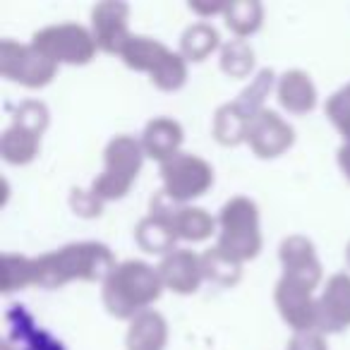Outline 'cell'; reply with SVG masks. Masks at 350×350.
I'll list each match as a JSON object with an SVG mask.
<instances>
[{"label": "cell", "mask_w": 350, "mask_h": 350, "mask_svg": "<svg viewBox=\"0 0 350 350\" xmlns=\"http://www.w3.org/2000/svg\"><path fill=\"white\" fill-rule=\"evenodd\" d=\"M116 257L103 243H72L34 259V286L60 288L70 281H106Z\"/></svg>", "instance_id": "1"}, {"label": "cell", "mask_w": 350, "mask_h": 350, "mask_svg": "<svg viewBox=\"0 0 350 350\" xmlns=\"http://www.w3.org/2000/svg\"><path fill=\"white\" fill-rule=\"evenodd\" d=\"M163 293L159 269L139 259L120 262L103 281V305L118 319H135L149 310Z\"/></svg>", "instance_id": "2"}, {"label": "cell", "mask_w": 350, "mask_h": 350, "mask_svg": "<svg viewBox=\"0 0 350 350\" xmlns=\"http://www.w3.org/2000/svg\"><path fill=\"white\" fill-rule=\"evenodd\" d=\"M120 58L130 70L149 75L151 84L161 92H175L187 79V60L149 36H132Z\"/></svg>", "instance_id": "3"}, {"label": "cell", "mask_w": 350, "mask_h": 350, "mask_svg": "<svg viewBox=\"0 0 350 350\" xmlns=\"http://www.w3.org/2000/svg\"><path fill=\"white\" fill-rule=\"evenodd\" d=\"M216 247L235 262L254 259L262 250L259 209L247 197H233L219 214V243Z\"/></svg>", "instance_id": "4"}, {"label": "cell", "mask_w": 350, "mask_h": 350, "mask_svg": "<svg viewBox=\"0 0 350 350\" xmlns=\"http://www.w3.org/2000/svg\"><path fill=\"white\" fill-rule=\"evenodd\" d=\"M144 149L142 142L135 139L130 135H118L108 142L106 146V165L103 173L92 183V192L101 202H113L120 200L130 192L132 183L137 180V175L144 163Z\"/></svg>", "instance_id": "5"}, {"label": "cell", "mask_w": 350, "mask_h": 350, "mask_svg": "<svg viewBox=\"0 0 350 350\" xmlns=\"http://www.w3.org/2000/svg\"><path fill=\"white\" fill-rule=\"evenodd\" d=\"M31 46L39 49L55 65H87L96 55V39L82 25H53L36 31Z\"/></svg>", "instance_id": "6"}, {"label": "cell", "mask_w": 350, "mask_h": 350, "mask_svg": "<svg viewBox=\"0 0 350 350\" xmlns=\"http://www.w3.org/2000/svg\"><path fill=\"white\" fill-rule=\"evenodd\" d=\"M161 180L170 200L187 204L214 185V168L195 154H178L175 159L161 163Z\"/></svg>", "instance_id": "7"}, {"label": "cell", "mask_w": 350, "mask_h": 350, "mask_svg": "<svg viewBox=\"0 0 350 350\" xmlns=\"http://www.w3.org/2000/svg\"><path fill=\"white\" fill-rule=\"evenodd\" d=\"M55 72H58V65L31 44H17L10 39L0 44V75L10 82L41 89L53 82Z\"/></svg>", "instance_id": "8"}, {"label": "cell", "mask_w": 350, "mask_h": 350, "mask_svg": "<svg viewBox=\"0 0 350 350\" xmlns=\"http://www.w3.org/2000/svg\"><path fill=\"white\" fill-rule=\"evenodd\" d=\"M273 300L281 312L283 321L293 329V334L300 331H319V297H314V288L305 286L300 281H293L288 276H281L276 283Z\"/></svg>", "instance_id": "9"}, {"label": "cell", "mask_w": 350, "mask_h": 350, "mask_svg": "<svg viewBox=\"0 0 350 350\" xmlns=\"http://www.w3.org/2000/svg\"><path fill=\"white\" fill-rule=\"evenodd\" d=\"M178 202H173L163 190L151 200V209L144 219L137 224L135 240L144 252L149 254H170L178 243V233L173 228V209Z\"/></svg>", "instance_id": "10"}, {"label": "cell", "mask_w": 350, "mask_h": 350, "mask_svg": "<svg viewBox=\"0 0 350 350\" xmlns=\"http://www.w3.org/2000/svg\"><path fill=\"white\" fill-rule=\"evenodd\" d=\"M130 8L118 0L98 3L92 10V34L96 39V46L106 53H122L130 34Z\"/></svg>", "instance_id": "11"}, {"label": "cell", "mask_w": 350, "mask_h": 350, "mask_svg": "<svg viewBox=\"0 0 350 350\" xmlns=\"http://www.w3.org/2000/svg\"><path fill=\"white\" fill-rule=\"evenodd\" d=\"M156 269H159L163 288L178 293V295H192V293H197L202 281L206 278L202 254L192 252V250H180V247L173 250V252L161 259V264Z\"/></svg>", "instance_id": "12"}, {"label": "cell", "mask_w": 350, "mask_h": 350, "mask_svg": "<svg viewBox=\"0 0 350 350\" xmlns=\"http://www.w3.org/2000/svg\"><path fill=\"white\" fill-rule=\"evenodd\" d=\"M295 132L288 125V120H283L278 113L264 108L247 130V144L259 159H276L286 149L293 146Z\"/></svg>", "instance_id": "13"}, {"label": "cell", "mask_w": 350, "mask_h": 350, "mask_svg": "<svg viewBox=\"0 0 350 350\" xmlns=\"http://www.w3.org/2000/svg\"><path fill=\"white\" fill-rule=\"evenodd\" d=\"M278 257L283 264V276L300 281L310 288H317L321 281V264L312 240L305 235H291L278 247Z\"/></svg>", "instance_id": "14"}, {"label": "cell", "mask_w": 350, "mask_h": 350, "mask_svg": "<svg viewBox=\"0 0 350 350\" xmlns=\"http://www.w3.org/2000/svg\"><path fill=\"white\" fill-rule=\"evenodd\" d=\"M319 334H336L350 326V276L334 273L319 297Z\"/></svg>", "instance_id": "15"}, {"label": "cell", "mask_w": 350, "mask_h": 350, "mask_svg": "<svg viewBox=\"0 0 350 350\" xmlns=\"http://www.w3.org/2000/svg\"><path fill=\"white\" fill-rule=\"evenodd\" d=\"M183 139H185V135H183L180 122L173 120V118H154V120L146 122L139 142L149 159L165 163V161L180 154Z\"/></svg>", "instance_id": "16"}, {"label": "cell", "mask_w": 350, "mask_h": 350, "mask_svg": "<svg viewBox=\"0 0 350 350\" xmlns=\"http://www.w3.org/2000/svg\"><path fill=\"white\" fill-rule=\"evenodd\" d=\"M5 319L8 326H10V336L8 338L15 345H22V350H65V345L53 334L36 326L34 317L22 305H12L8 310Z\"/></svg>", "instance_id": "17"}, {"label": "cell", "mask_w": 350, "mask_h": 350, "mask_svg": "<svg viewBox=\"0 0 350 350\" xmlns=\"http://www.w3.org/2000/svg\"><path fill=\"white\" fill-rule=\"evenodd\" d=\"M276 96L281 101V106L288 113H295V116L310 113L317 106L314 82L302 70H288V72L281 75V79L276 84Z\"/></svg>", "instance_id": "18"}, {"label": "cell", "mask_w": 350, "mask_h": 350, "mask_svg": "<svg viewBox=\"0 0 350 350\" xmlns=\"http://www.w3.org/2000/svg\"><path fill=\"white\" fill-rule=\"evenodd\" d=\"M168 343V324L154 310H146L130 321L125 336L127 350H163Z\"/></svg>", "instance_id": "19"}, {"label": "cell", "mask_w": 350, "mask_h": 350, "mask_svg": "<svg viewBox=\"0 0 350 350\" xmlns=\"http://www.w3.org/2000/svg\"><path fill=\"white\" fill-rule=\"evenodd\" d=\"M41 146V135L22 122H10L3 137H0V154L8 163L12 165H27L36 159Z\"/></svg>", "instance_id": "20"}, {"label": "cell", "mask_w": 350, "mask_h": 350, "mask_svg": "<svg viewBox=\"0 0 350 350\" xmlns=\"http://www.w3.org/2000/svg\"><path fill=\"white\" fill-rule=\"evenodd\" d=\"M219 221L204 211L202 206L190 204H175L173 209V228L178 233V240H187V243H202V240L211 238L216 233Z\"/></svg>", "instance_id": "21"}, {"label": "cell", "mask_w": 350, "mask_h": 350, "mask_svg": "<svg viewBox=\"0 0 350 350\" xmlns=\"http://www.w3.org/2000/svg\"><path fill=\"white\" fill-rule=\"evenodd\" d=\"M252 118L238 103H224L214 116V137L224 146H238L247 142V130Z\"/></svg>", "instance_id": "22"}, {"label": "cell", "mask_w": 350, "mask_h": 350, "mask_svg": "<svg viewBox=\"0 0 350 350\" xmlns=\"http://www.w3.org/2000/svg\"><path fill=\"white\" fill-rule=\"evenodd\" d=\"M221 46V36L209 22H197L187 27L180 39V55L192 63H202Z\"/></svg>", "instance_id": "23"}, {"label": "cell", "mask_w": 350, "mask_h": 350, "mask_svg": "<svg viewBox=\"0 0 350 350\" xmlns=\"http://www.w3.org/2000/svg\"><path fill=\"white\" fill-rule=\"evenodd\" d=\"M226 27L233 31L238 39L252 36L254 31L262 27L264 20V8L257 0H238V3H228L224 12Z\"/></svg>", "instance_id": "24"}, {"label": "cell", "mask_w": 350, "mask_h": 350, "mask_svg": "<svg viewBox=\"0 0 350 350\" xmlns=\"http://www.w3.org/2000/svg\"><path fill=\"white\" fill-rule=\"evenodd\" d=\"M34 286V259L25 254H3L0 257V291L15 293Z\"/></svg>", "instance_id": "25"}, {"label": "cell", "mask_w": 350, "mask_h": 350, "mask_svg": "<svg viewBox=\"0 0 350 350\" xmlns=\"http://www.w3.org/2000/svg\"><path fill=\"white\" fill-rule=\"evenodd\" d=\"M202 262H204V273L211 283L216 286H235L243 276V264L230 259L228 254H224L219 247H211L202 254Z\"/></svg>", "instance_id": "26"}, {"label": "cell", "mask_w": 350, "mask_h": 350, "mask_svg": "<svg viewBox=\"0 0 350 350\" xmlns=\"http://www.w3.org/2000/svg\"><path fill=\"white\" fill-rule=\"evenodd\" d=\"M254 68V51L245 39H233L221 49V70L228 77H247Z\"/></svg>", "instance_id": "27"}, {"label": "cell", "mask_w": 350, "mask_h": 350, "mask_svg": "<svg viewBox=\"0 0 350 350\" xmlns=\"http://www.w3.org/2000/svg\"><path fill=\"white\" fill-rule=\"evenodd\" d=\"M273 77H276V75H273L271 70H262V72L254 77V82L250 84L238 96V101H235L252 120L264 111V101H267V96L273 89Z\"/></svg>", "instance_id": "28"}, {"label": "cell", "mask_w": 350, "mask_h": 350, "mask_svg": "<svg viewBox=\"0 0 350 350\" xmlns=\"http://www.w3.org/2000/svg\"><path fill=\"white\" fill-rule=\"evenodd\" d=\"M326 116L343 135V139L350 142V84L331 94V98L326 101Z\"/></svg>", "instance_id": "29"}, {"label": "cell", "mask_w": 350, "mask_h": 350, "mask_svg": "<svg viewBox=\"0 0 350 350\" xmlns=\"http://www.w3.org/2000/svg\"><path fill=\"white\" fill-rule=\"evenodd\" d=\"M12 120L22 122V125L31 127V130H36L39 135H44V130L49 127V108L41 101H25L17 106Z\"/></svg>", "instance_id": "30"}, {"label": "cell", "mask_w": 350, "mask_h": 350, "mask_svg": "<svg viewBox=\"0 0 350 350\" xmlns=\"http://www.w3.org/2000/svg\"><path fill=\"white\" fill-rule=\"evenodd\" d=\"M70 206L75 214L84 216V219H96L103 211V202L92 190H82V187L70 192Z\"/></svg>", "instance_id": "31"}, {"label": "cell", "mask_w": 350, "mask_h": 350, "mask_svg": "<svg viewBox=\"0 0 350 350\" xmlns=\"http://www.w3.org/2000/svg\"><path fill=\"white\" fill-rule=\"evenodd\" d=\"M288 350H329V348H326L324 334H319V331H300V334H293V338L288 340Z\"/></svg>", "instance_id": "32"}, {"label": "cell", "mask_w": 350, "mask_h": 350, "mask_svg": "<svg viewBox=\"0 0 350 350\" xmlns=\"http://www.w3.org/2000/svg\"><path fill=\"white\" fill-rule=\"evenodd\" d=\"M226 8H228V3H190V10L192 12H197V15H202V17H211V15H224L226 12Z\"/></svg>", "instance_id": "33"}, {"label": "cell", "mask_w": 350, "mask_h": 350, "mask_svg": "<svg viewBox=\"0 0 350 350\" xmlns=\"http://www.w3.org/2000/svg\"><path fill=\"white\" fill-rule=\"evenodd\" d=\"M338 165L343 170V175L350 180V142H345L343 146L338 149Z\"/></svg>", "instance_id": "34"}, {"label": "cell", "mask_w": 350, "mask_h": 350, "mask_svg": "<svg viewBox=\"0 0 350 350\" xmlns=\"http://www.w3.org/2000/svg\"><path fill=\"white\" fill-rule=\"evenodd\" d=\"M0 350H20V348H15V343H12L10 338H3V343H0Z\"/></svg>", "instance_id": "35"}, {"label": "cell", "mask_w": 350, "mask_h": 350, "mask_svg": "<svg viewBox=\"0 0 350 350\" xmlns=\"http://www.w3.org/2000/svg\"><path fill=\"white\" fill-rule=\"evenodd\" d=\"M345 254H348V264H350V243H348V250H345Z\"/></svg>", "instance_id": "36"}]
</instances>
